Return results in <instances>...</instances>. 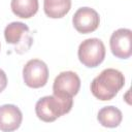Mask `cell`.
Returning <instances> with one entry per match:
<instances>
[{"mask_svg":"<svg viewBox=\"0 0 132 132\" xmlns=\"http://www.w3.org/2000/svg\"><path fill=\"white\" fill-rule=\"evenodd\" d=\"M23 114L21 109L13 104H4L0 106V130L11 132L21 126Z\"/></svg>","mask_w":132,"mask_h":132,"instance_id":"cell-9","label":"cell"},{"mask_svg":"<svg viewBox=\"0 0 132 132\" xmlns=\"http://www.w3.org/2000/svg\"><path fill=\"white\" fill-rule=\"evenodd\" d=\"M105 45L99 38H88L84 40L77 51L78 60L82 65L89 68L99 66L105 58Z\"/></svg>","mask_w":132,"mask_h":132,"instance_id":"cell-3","label":"cell"},{"mask_svg":"<svg viewBox=\"0 0 132 132\" xmlns=\"http://www.w3.org/2000/svg\"><path fill=\"white\" fill-rule=\"evenodd\" d=\"M132 31L130 29L121 28L116 30L109 39V46L112 55L119 59H128L132 55L131 48Z\"/></svg>","mask_w":132,"mask_h":132,"instance_id":"cell-8","label":"cell"},{"mask_svg":"<svg viewBox=\"0 0 132 132\" xmlns=\"http://www.w3.org/2000/svg\"><path fill=\"white\" fill-rule=\"evenodd\" d=\"M74 29L81 34H88L94 32L100 24V18L98 12L91 7L78 8L72 18Z\"/></svg>","mask_w":132,"mask_h":132,"instance_id":"cell-7","label":"cell"},{"mask_svg":"<svg viewBox=\"0 0 132 132\" xmlns=\"http://www.w3.org/2000/svg\"><path fill=\"white\" fill-rule=\"evenodd\" d=\"M125 85L124 74L114 68H106L91 82L93 96L101 101H108L116 97Z\"/></svg>","mask_w":132,"mask_h":132,"instance_id":"cell-1","label":"cell"},{"mask_svg":"<svg viewBox=\"0 0 132 132\" xmlns=\"http://www.w3.org/2000/svg\"><path fill=\"white\" fill-rule=\"evenodd\" d=\"M0 47H1V45H0Z\"/></svg>","mask_w":132,"mask_h":132,"instance_id":"cell-14","label":"cell"},{"mask_svg":"<svg viewBox=\"0 0 132 132\" xmlns=\"http://www.w3.org/2000/svg\"><path fill=\"white\" fill-rule=\"evenodd\" d=\"M6 87H7V76H6V73L2 69H0V93L2 91H4Z\"/></svg>","mask_w":132,"mask_h":132,"instance_id":"cell-13","label":"cell"},{"mask_svg":"<svg viewBox=\"0 0 132 132\" xmlns=\"http://www.w3.org/2000/svg\"><path fill=\"white\" fill-rule=\"evenodd\" d=\"M71 8V0H44V13L51 19H60L66 15Z\"/></svg>","mask_w":132,"mask_h":132,"instance_id":"cell-11","label":"cell"},{"mask_svg":"<svg viewBox=\"0 0 132 132\" xmlns=\"http://www.w3.org/2000/svg\"><path fill=\"white\" fill-rule=\"evenodd\" d=\"M97 120L103 127L116 128L121 124L123 120V113L116 106H105L98 111Z\"/></svg>","mask_w":132,"mask_h":132,"instance_id":"cell-10","label":"cell"},{"mask_svg":"<svg viewBox=\"0 0 132 132\" xmlns=\"http://www.w3.org/2000/svg\"><path fill=\"white\" fill-rule=\"evenodd\" d=\"M80 89V78L73 71L58 74L53 84V93L58 97L73 98Z\"/></svg>","mask_w":132,"mask_h":132,"instance_id":"cell-6","label":"cell"},{"mask_svg":"<svg viewBox=\"0 0 132 132\" xmlns=\"http://www.w3.org/2000/svg\"><path fill=\"white\" fill-rule=\"evenodd\" d=\"M23 79L25 85L32 89L45 86L48 79L47 65L39 59L29 60L23 68Z\"/></svg>","mask_w":132,"mask_h":132,"instance_id":"cell-5","label":"cell"},{"mask_svg":"<svg viewBox=\"0 0 132 132\" xmlns=\"http://www.w3.org/2000/svg\"><path fill=\"white\" fill-rule=\"evenodd\" d=\"M73 105L72 98L58 97L56 95L44 96L35 104V113L39 120L52 123L61 116L68 113Z\"/></svg>","mask_w":132,"mask_h":132,"instance_id":"cell-2","label":"cell"},{"mask_svg":"<svg viewBox=\"0 0 132 132\" xmlns=\"http://www.w3.org/2000/svg\"><path fill=\"white\" fill-rule=\"evenodd\" d=\"M29 27L22 22H12L4 29V37L7 43L16 45L15 52L23 54L32 44V37L29 34Z\"/></svg>","mask_w":132,"mask_h":132,"instance_id":"cell-4","label":"cell"},{"mask_svg":"<svg viewBox=\"0 0 132 132\" xmlns=\"http://www.w3.org/2000/svg\"><path fill=\"white\" fill-rule=\"evenodd\" d=\"M38 0H11L10 8L12 12L22 19H29L38 11Z\"/></svg>","mask_w":132,"mask_h":132,"instance_id":"cell-12","label":"cell"}]
</instances>
